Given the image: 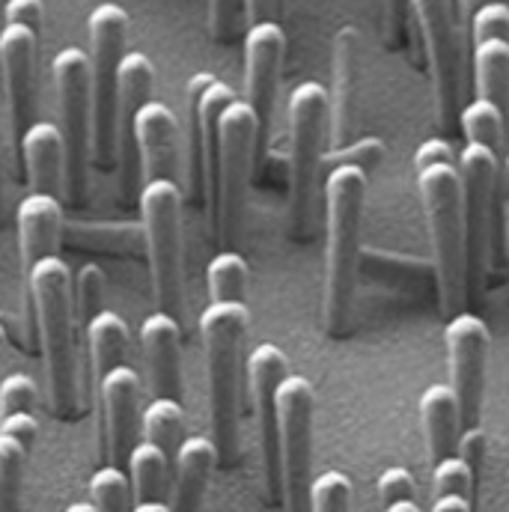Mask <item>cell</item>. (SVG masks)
<instances>
[{"instance_id":"6da1fadb","label":"cell","mask_w":509,"mask_h":512,"mask_svg":"<svg viewBox=\"0 0 509 512\" xmlns=\"http://www.w3.org/2000/svg\"><path fill=\"white\" fill-rule=\"evenodd\" d=\"M414 176L426 212L438 304L447 316L465 310L468 301V242L462 212V179L456 152L444 137H429L414 149Z\"/></svg>"},{"instance_id":"7a4b0ae2","label":"cell","mask_w":509,"mask_h":512,"mask_svg":"<svg viewBox=\"0 0 509 512\" xmlns=\"http://www.w3.org/2000/svg\"><path fill=\"white\" fill-rule=\"evenodd\" d=\"M367 203V170L358 164H334L325 176V328L340 337L349 322L358 254H361V224Z\"/></svg>"},{"instance_id":"3957f363","label":"cell","mask_w":509,"mask_h":512,"mask_svg":"<svg viewBox=\"0 0 509 512\" xmlns=\"http://www.w3.org/2000/svg\"><path fill=\"white\" fill-rule=\"evenodd\" d=\"M36 307L42 361L48 373L51 408L69 417L78 408V355H75V298L72 271L60 256L42 259L27 271Z\"/></svg>"},{"instance_id":"277c9868","label":"cell","mask_w":509,"mask_h":512,"mask_svg":"<svg viewBox=\"0 0 509 512\" xmlns=\"http://www.w3.org/2000/svg\"><path fill=\"white\" fill-rule=\"evenodd\" d=\"M251 313L245 304H209L200 313V337L209 373L212 441L221 465L239 459V373Z\"/></svg>"},{"instance_id":"5b68a950","label":"cell","mask_w":509,"mask_h":512,"mask_svg":"<svg viewBox=\"0 0 509 512\" xmlns=\"http://www.w3.org/2000/svg\"><path fill=\"white\" fill-rule=\"evenodd\" d=\"M331 126L328 90L319 81H301L289 93V209L292 233L307 239L319 197V161Z\"/></svg>"},{"instance_id":"8992f818","label":"cell","mask_w":509,"mask_h":512,"mask_svg":"<svg viewBox=\"0 0 509 512\" xmlns=\"http://www.w3.org/2000/svg\"><path fill=\"white\" fill-rule=\"evenodd\" d=\"M128 15L120 3H99L87 18L93 78V161L108 170L117 158V99L126 57Z\"/></svg>"},{"instance_id":"52a82bcc","label":"cell","mask_w":509,"mask_h":512,"mask_svg":"<svg viewBox=\"0 0 509 512\" xmlns=\"http://www.w3.org/2000/svg\"><path fill=\"white\" fill-rule=\"evenodd\" d=\"M182 203V188L173 179L143 182L137 197L155 304L176 319L182 310Z\"/></svg>"},{"instance_id":"ba28073f","label":"cell","mask_w":509,"mask_h":512,"mask_svg":"<svg viewBox=\"0 0 509 512\" xmlns=\"http://www.w3.org/2000/svg\"><path fill=\"white\" fill-rule=\"evenodd\" d=\"M259 137H262V131H259L256 111L245 99H236L221 114L218 176H215V194L209 203V212L215 215V230H218L221 242H233L242 230Z\"/></svg>"},{"instance_id":"9c48e42d","label":"cell","mask_w":509,"mask_h":512,"mask_svg":"<svg viewBox=\"0 0 509 512\" xmlns=\"http://www.w3.org/2000/svg\"><path fill=\"white\" fill-rule=\"evenodd\" d=\"M54 84L60 102V131L66 140V194L69 203L84 200L87 167L93 158V78L84 48H63L54 57Z\"/></svg>"},{"instance_id":"30bf717a","label":"cell","mask_w":509,"mask_h":512,"mask_svg":"<svg viewBox=\"0 0 509 512\" xmlns=\"http://www.w3.org/2000/svg\"><path fill=\"white\" fill-rule=\"evenodd\" d=\"M280 411V477L286 512H310L313 486V411L316 390L304 376H286L277 387Z\"/></svg>"},{"instance_id":"8fae6325","label":"cell","mask_w":509,"mask_h":512,"mask_svg":"<svg viewBox=\"0 0 509 512\" xmlns=\"http://www.w3.org/2000/svg\"><path fill=\"white\" fill-rule=\"evenodd\" d=\"M408 9L423 39L438 117L444 128H450L462 114V39H459L456 3L408 0Z\"/></svg>"},{"instance_id":"7c38bea8","label":"cell","mask_w":509,"mask_h":512,"mask_svg":"<svg viewBox=\"0 0 509 512\" xmlns=\"http://www.w3.org/2000/svg\"><path fill=\"white\" fill-rule=\"evenodd\" d=\"M236 99L239 96L233 93V87L212 72H197L188 81V185L194 200L206 197V203H212L221 149V114Z\"/></svg>"},{"instance_id":"4fadbf2b","label":"cell","mask_w":509,"mask_h":512,"mask_svg":"<svg viewBox=\"0 0 509 512\" xmlns=\"http://www.w3.org/2000/svg\"><path fill=\"white\" fill-rule=\"evenodd\" d=\"M447 355H450V387L459 405L462 429L480 426L483 399H486V367H489V346L492 334L489 325L477 313H456L444 331Z\"/></svg>"},{"instance_id":"5bb4252c","label":"cell","mask_w":509,"mask_h":512,"mask_svg":"<svg viewBox=\"0 0 509 512\" xmlns=\"http://www.w3.org/2000/svg\"><path fill=\"white\" fill-rule=\"evenodd\" d=\"M289 376V361L280 346L259 343L248 358V387L254 399L256 435L262 453L265 492L271 501H283V477H280V411H277V387Z\"/></svg>"},{"instance_id":"9a60e30c","label":"cell","mask_w":509,"mask_h":512,"mask_svg":"<svg viewBox=\"0 0 509 512\" xmlns=\"http://www.w3.org/2000/svg\"><path fill=\"white\" fill-rule=\"evenodd\" d=\"M456 167L462 179V212H465V242H468V271L483 268L492 227V200L501 179L498 152L483 143H465L456 152Z\"/></svg>"},{"instance_id":"2e32d148","label":"cell","mask_w":509,"mask_h":512,"mask_svg":"<svg viewBox=\"0 0 509 512\" xmlns=\"http://www.w3.org/2000/svg\"><path fill=\"white\" fill-rule=\"evenodd\" d=\"M155 84V69L152 60L140 51H128L120 66V99H117V158H120V176H123V191L126 197H140V152H137V137L134 123L140 108L149 102Z\"/></svg>"},{"instance_id":"e0dca14e","label":"cell","mask_w":509,"mask_h":512,"mask_svg":"<svg viewBox=\"0 0 509 512\" xmlns=\"http://www.w3.org/2000/svg\"><path fill=\"white\" fill-rule=\"evenodd\" d=\"M283 57H286V33L277 21L248 24V33H245V102L256 111L262 134L271 126Z\"/></svg>"},{"instance_id":"ac0fdd59","label":"cell","mask_w":509,"mask_h":512,"mask_svg":"<svg viewBox=\"0 0 509 512\" xmlns=\"http://www.w3.org/2000/svg\"><path fill=\"white\" fill-rule=\"evenodd\" d=\"M36 36L18 24L0 30V69L6 87L9 131L15 143V158L24 140V131L33 126V63H36Z\"/></svg>"},{"instance_id":"d6986e66","label":"cell","mask_w":509,"mask_h":512,"mask_svg":"<svg viewBox=\"0 0 509 512\" xmlns=\"http://www.w3.org/2000/svg\"><path fill=\"white\" fill-rule=\"evenodd\" d=\"M99 396L105 405V432H108V453L120 468L128 462L137 432H140V379L123 364L114 367L108 376L99 379Z\"/></svg>"},{"instance_id":"ffe728a7","label":"cell","mask_w":509,"mask_h":512,"mask_svg":"<svg viewBox=\"0 0 509 512\" xmlns=\"http://www.w3.org/2000/svg\"><path fill=\"white\" fill-rule=\"evenodd\" d=\"M143 182L152 179H173L179 182V123L176 114L164 105L149 99L134 123Z\"/></svg>"},{"instance_id":"44dd1931","label":"cell","mask_w":509,"mask_h":512,"mask_svg":"<svg viewBox=\"0 0 509 512\" xmlns=\"http://www.w3.org/2000/svg\"><path fill=\"white\" fill-rule=\"evenodd\" d=\"M179 319L170 313H149L140 325V349L146 355L149 384L161 399L182 402V349H179Z\"/></svg>"},{"instance_id":"7402d4cb","label":"cell","mask_w":509,"mask_h":512,"mask_svg":"<svg viewBox=\"0 0 509 512\" xmlns=\"http://www.w3.org/2000/svg\"><path fill=\"white\" fill-rule=\"evenodd\" d=\"M18 224V251L24 259V268L30 271L36 262L57 256L60 248V230H63V206L60 197L51 194H30L18 203L15 212Z\"/></svg>"},{"instance_id":"603a6c76","label":"cell","mask_w":509,"mask_h":512,"mask_svg":"<svg viewBox=\"0 0 509 512\" xmlns=\"http://www.w3.org/2000/svg\"><path fill=\"white\" fill-rule=\"evenodd\" d=\"M215 465H218V450L212 438L191 435L182 441L173 459V495L167 504L170 512H200Z\"/></svg>"},{"instance_id":"cb8c5ba5","label":"cell","mask_w":509,"mask_h":512,"mask_svg":"<svg viewBox=\"0 0 509 512\" xmlns=\"http://www.w3.org/2000/svg\"><path fill=\"white\" fill-rule=\"evenodd\" d=\"M24 158L27 179L36 194L57 197L66 182V140L54 123H33L24 131L18 161Z\"/></svg>"},{"instance_id":"d4e9b609","label":"cell","mask_w":509,"mask_h":512,"mask_svg":"<svg viewBox=\"0 0 509 512\" xmlns=\"http://www.w3.org/2000/svg\"><path fill=\"white\" fill-rule=\"evenodd\" d=\"M39 435L36 414L0 417V512H18L27 456Z\"/></svg>"},{"instance_id":"484cf974","label":"cell","mask_w":509,"mask_h":512,"mask_svg":"<svg viewBox=\"0 0 509 512\" xmlns=\"http://www.w3.org/2000/svg\"><path fill=\"white\" fill-rule=\"evenodd\" d=\"M358 60L361 42L355 27H343L334 42V96L331 102V140L340 149L349 140L352 120H355V87H358Z\"/></svg>"},{"instance_id":"4316f807","label":"cell","mask_w":509,"mask_h":512,"mask_svg":"<svg viewBox=\"0 0 509 512\" xmlns=\"http://www.w3.org/2000/svg\"><path fill=\"white\" fill-rule=\"evenodd\" d=\"M420 420L426 432L429 462L438 465L450 456H456L462 423H459V405L450 384H429L420 396Z\"/></svg>"},{"instance_id":"83f0119b","label":"cell","mask_w":509,"mask_h":512,"mask_svg":"<svg viewBox=\"0 0 509 512\" xmlns=\"http://www.w3.org/2000/svg\"><path fill=\"white\" fill-rule=\"evenodd\" d=\"M126 465L134 504H152V501L164 504L173 474V459L161 447L149 441H137Z\"/></svg>"},{"instance_id":"f1b7e54d","label":"cell","mask_w":509,"mask_h":512,"mask_svg":"<svg viewBox=\"0 0 509 512\" xmlns=\"http://www.w3.org/2000/svg\"><path fill=\"white\" fill-rule=\"evenodd\" d=\"M87 346H90V364L96 373V382L108 376L114 367L126 364L128 352V325L114 310H99L93 319H87Z\"/></svg>"},{"instance_id":"f546056e","label":"cell","mask_w":509,"mask_h":512,"mask_svg":"<svg viewBox=\"0 0 509 512\" xmlns=\"http://www.w3.org/2000/svg\"><path fill=\"white\" fill-rule=\"evenodd\" d=\"M474 87L480 99L501 108L509 102V39L474 42Z\"/></svg>"},{"instance_id":"4dcf8cb0","label":"cell","mask_w":509,"mask_h":512,"mask_svg":"<svg viewBox=\"0 0 509 512\" xmlns=\"http://www.w3.org/2000/svg\"><path fill=\"white\" fill-rule=\"evenodd\" d=\"M143 429V441L161 447L170 459H176L182 441H185V411L179 399H161L155 396L140 420Z\"/></svg>"},{"instance_id":"1f68e13d","label":"cell","mask_w":509,"mask_h":512,"mask_svg":"<svg viewBox=\"0 0 509 512\" xmlns=\"http://www.w3.org/2000/svg\"><path fill=\"white\" fill-rule=\"evenodd\" d=\"M248 280H251V268L245 256L236 251H221L218 256H212L206 268L209 304H245Z\"/></svg>"},{"instance_id":"d6a6232c","label":"cell","mask_w":509,"mask_h":512,"mask_svg":"<svg viewBox=\"0 0 509 512\" xmlns=\"http://www.w3.org/2000/svg\"><path fill=\"white\" fill-rule=\"evenodd\" d=\"M459 126L465 131L468 143H483L498 152V146L504 140V108L477 96L474 102H468L462 108Z\"/></svg>"},{"instance_id":"836d02e7","label":"cell","mask_w":509,"mask_h":512,"mask_svg":"<svg viewBox=\"0 0 509 512\" xmlns=\"http://www.w3.org/2000/svg\"><path fill=\"white\" fill-rule=\"evenodd\" d=\"M131 501V483L123 468L108 465L90 477V504L99 512H131Z\"/></svg>"},{"instance_id":"e575fe53","label":"cell","mask_w":509,"mask_h":512,"mask_svg":"<svg viewBox=\"0 0 509 512\" xmlns=\"http://www.w3.org/2000/svg\"><path fill=\"white\" fill-rule=\"evenodd\" d=\"M352 510V483L340 471H322L310 486V512Z\"/></svg>"},{"instance_id":"d590c367","label":"cell","mask_w":509,"mask_h":512,"mask_svg":"<svg viewBox=\"0 0 509 512\" xmlns=\"http://www.w3.org/2000/svg\"><path fill=\"white\" fill-rule=\"evenodd\" d=\"M477 483L468 471V465L459 456H450L438 465H432V498L438 495H465L474 501Z\"/></svg>"},{"instance_id":"8d00e7d4","label":"cell","mask_w":509,"mask_h":512,"mask_svg":"<svg viewBox=\"0 0 509 512\" xmlns=\"http://www.w3.org/2000/svg\"><path fill=\"white\" fill-rule=\"evenodd\" d=\"M39 402V387L30 376L12 373L0 382V417L9 414H33Z\"/></svg>"},{"instance_id":"74e56055","label":"cell","mask_w":509,"mask_h":512,"mask_svg":"<svg viewBox=\"0 0 509 512\" xmlns=\"http://www.w3.org/2000/svg\"><path fill=\"white\" fill-rule=\"evenodd\" d=\"M471 42L483 39H509V3L495 0L486 3L474 18H471Z\"/></svg>"},{"instance_id":"f35d334b","label":"cell","mask_w":509,"mask_h":512,"mask_svg":"<svg viewBox=\"0 0 509 512\" xmlns=\"http://www.w3.org/2000/svg\"><path fill=\"white\" fill-rule=\"evenodd\" d=\"M486 447H489V438H486L483 426L462 429V435H459V447H456V456L468 465V471H471L474 483H480L483 462H486Z\"/></svg>"},{"instance_id":"ab89813d","label":"cell","mask_w":509,"mask_h":512,"mask_svg":"<svg viewBox=\"0 0 509 512\" xmlns=\"http://www.w3.org/2000/svg\"><path fill=\"white\" fill-rule=\"evenodd\" d=\"M379 498H382V510L390 504L414 501V477L399 465L384 468L382 477H379Z\"/></svg>"},{"instance_id":"60d3db41","label":"cell","mask_w":509,"mask_h":512,"mask_svg":"<svg viewBox=\"0 0 509 512\" xmlns=\"http://www.w3.org/2000/svg\"><path fill=\"white\" fill-rule=\"evenodd\" d=\"M3 18H6V24H18V27L30 30L39 39L42 18H45V6H42V0H6Z\"/></svg>"},{"instance_id":"b9f144b4","label":"cell","mask_w":509,"mask_h":512,"mask_svg":"<svg viewBox=\"0 0 509 512\" xmlns=\"http://www.w3.org/2000/svg\"><path fill=\"white\" fill-rule=\"evenodd\" d=\"M242 0H209V27L215 39H230L239 27Z\"/></svg>"},{"instance_id":"7bdbcfd3","label":"cell","mask_w":509,"mask_h":512,"mask_svg":"<svg viewBox=\"0 0 509 512\" xmlns=\"http://www.w3.org/2000/svg\"><path fill=\"white\" fill-rule=\"evenodd\" d=\"M242 9L248 15V21H274V12H277V0H242Z\"/></svg>"},{"instance_id":"ee69618b","label":"cell","mask_w":509,"mask_h":512,"mask_svg":"<svg viewBox=\"0 0 509 512\" xmlns=\"http://www.w3.org/2000/svg\"><path fill=\"white\" fill-rule=\"evenodd\" d=\"M471 498L465 495H438L432 498V512H471Z\"/></svg>"},{"instance_id":"f6af8a7d","label":"cell","mask_w":509,"mask_h":512,"mask_svg":"<svg viewBox=\"0 0 509 512\" xmlns=\"http://www.w3.org/2000/svg\"><path fill=\"white\" fill-rule=\"evenodd\" d=\"M456 3V18L462 24H471V18L486 6V3H495V0H453Z\"/></svg>"},{"instance_id":"bcb514c9","label":"cell","mask_w":509,"mask_h":512,"mask_svg":"<svg viewBox=\"0 0 509 512\" xmlns=\"http://www.w3.org/2000/svg\"><path fill=\"white\" fill-rule=\"evenodd\" d=\"M501 200H504V227H507V248H509V152L501 164Z\"/></svg>"},{"instance_id":"7dc6e473","label":"cell","mask_w":509,"mask_h":512,"mask_svg":"<svg viewBox=\"0 0 509 512\" xmlns=\"http://www.w3.org/2000/svg\"><path fill=\"white\" fill-rule=\"evenodd\" d=\"M382 512H420V507H417V501H402V504H390V507H384Z\"/></svg>"},{"instance_id":"c3c4849f","label":"cell","mask_w":509,"mask_h":512,"mask_svg":"<svg viewBox=\"0 0 509 512\" xmlns=\"http://www.w3.org/2000/svg\"><path fill=\"white\" fill-rule=\"evenodd\" d=\"M131 512H170V507H167V504L152 501V504H134V510Z\"/></svg>"},{"instance_id":"681fc988","label":"cell","mask_w":509,"mask_h":512,"mask_svg":"<svg viewBox=\"0 0 509 512\" xmlns=\"http://www.w3.org/2000/svg\"><path fill=\"white\" fill-rule=\"evenodd\" d=\"M63 512H99L90 501H78V504H69Z\"/></svg>"},{"instance_id":"f907efd6","label":"cell","mask_w":509,"mask_h":512,"mask_svg":"<svg viewBox=\"0 0 509 512\" xmlns=\"http://www.w3.org/2000/svg\"><path fill=\"white\" fill-rule=\"evenodd\" d=\"M0 215H3V152H0Z\"/></svg>"},{"instance_id":"816d5d0a","label":"cell","mask_w":509,"mask_h":512,"mask_svg":"<svg viewBox=\"0 0 509 512\" xmlns=\"http://www.w3.org/2000/svg\"><path fill=\"white\" fill-rule=\"evenodd\" d=\"M3 349H6V337H3V328H0V361H3Z\"/></svg>"}]
</instances>
